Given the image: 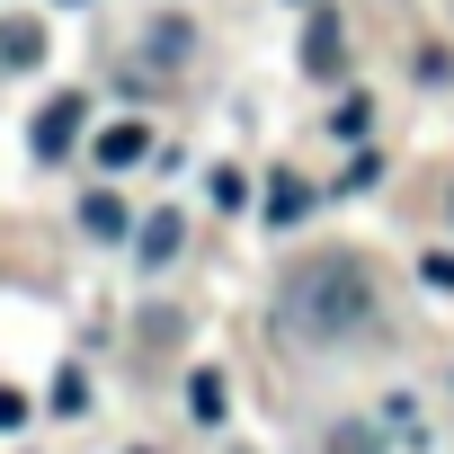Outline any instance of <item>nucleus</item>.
I'll return each mask as SVG.
<instances>
[{"label": "nucleus", "instance_id": "1", "mask_svg": "<svg viewBox=\"0 0 454 454\" xmlns=\"http://www.w3.org/2000/svg\"><path fill=\"white\" fill-rule=\"evenodd\" d=\"M286 321L303 339H356L374 321V277L348 259V250H321L303 268H286Z\"/></svg>", "mask_w": 454, "mask_h": 454}, {"label": "nucleus", "instance_id": "2", "mask_svg": "<svg viewBox=\"0 0 454 454\" xmlns=\"http://www.w3.org/2000/svg\"><path fill=\"white\" fill-rule=\"evenodd\" d=\"M72 134H81V98H54V107L36 116V152H45V160H63V152H72Z\"/></svg>", "mask_w": 454, "mask_h": 454}, {"label": "nucleus", "instance_id": "3", "mask_svg": "<svg viewBox=\"0 0 454 454\" xmlns=\"http://www.w3.org/2000/svg\"><path fill=\"white\" fill-rule=\"evenodd\" d=\"M143 152H152V134H143V125H107V134H98V160H107V169H134Z\"/></svg>", "mask_w": 454, "mask_h": 454}, {"label": "nucleus", "instance_id": "4", "mask_svg": "<svg viewBox=\"0 0 454 454\" xmlns=\"http://www.w3.org/2000/svg\"><path fill=\"white\" fill-rule=\"evenodd\" d=\"M303 63H312V72H339V27H330V19H312V36H303Z\"/></svg>", "mask_w": 454, "mask_h": 454}, {"label": "nucleus", "instance_id": "5", "mask_svg": "<svg viewBox=\"0 0 454 454\" xmlns=\"http://www.w3.org/2000/svg\"><path fill=\"white\" fill-rule=\"evenodd\" d=\"M303 205H312V187H303V178H277V187H268V223H294Z\"/></svg>", "mask_w": 454, "mask_h": 454}, {"label": "nucleus", "instance_id": "6", "mask_svg": "<svg viewBox=\"0 0 454 454\" xmlns=\"http://www.w3.org/2000/svg\"><path fill=\"white\" fill-rule=\"evenodd\" d=\"M81 223H90L98 241H116V232H125V205H116V196H90V205H81Z\"/></svg>", "mask_w": 454, "mask_h": 454}, {"label": "nucleus", "instance_id": "7", "mask_svg": "<svg viewBox=\"0 0 454 454\" xmlns=\"http://www.w3.org/2000/svg\"><path fill=\"white\" fill-rule=\"evenodd\" d=\"M169 250H178V214H152V223H143V259H152V268H160V259H169Z\"/></svg>", "mask_w": 454, "mask_h": 454}, {"label": "nucleus", "instance_id": "8", "mask_svg": "<svg viewBox=\"0 0 454 454\" xmlns=\"http://www.w3.org/2000/svg\"><path fill=\"white\" fill-rule=\"evenodd\" d=\"M36 54H45L36 27H0V63H36Z\"/></svg>", "mask_w": 454, "mask_h": 454}, {"label": "nucleus", "instance_id": "9", "mask_svg": "<svg viewBox=\"0 0 454 454\" xmlns=\"http://www.w3.org/2000/svg\"><path fill=\"white\" fill-rule=\"evenodd\" d=\"M187 401H196V419H214V410H223V383H214V374H196V383H187Z\"/></svg>", "mask_w": 454, "mask_h": 454}, {"label": "nucleus", "instance_id": "10", "mask_svg": "<svg viewBox=\"0 0 454 454\" xmlns=\"http://www.w3.org/2000/svg\"><path fill=\"white\" fill-rule=\"evenodd\" d=\"M19 419H27V401H19L10 383H0V427H19Z\"/></svg>", "mask_w": 454, "mask_h": 454}]
</instances>
